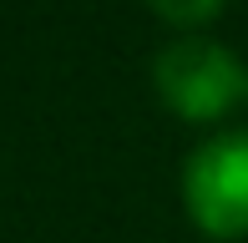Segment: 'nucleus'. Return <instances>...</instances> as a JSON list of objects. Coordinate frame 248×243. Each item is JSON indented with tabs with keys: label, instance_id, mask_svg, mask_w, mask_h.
<instances>
[{
	"label": "nucleus",
	"instance_id": "1",
	"mask_svg": "<svg viewBox=\"0 0 248 243\" xmlns=\"http://www.w3.org/2000/svg\"><path fill=\"white\" fill-rule=\"evenodd\" d=\"M157 96L187 122H218L248 96V66L208 36H177L152 61Z\"/></svg>",
	"mask_w": 248,
	"mask_h": 243
},
{
	"label": "nucleus",
	"instance_id": "2",
	"mask_svg": "<svg viewBox=\"0 0 248 243\" xmlns=\"http://www.w3.org/2000/svg\"><path fill=\"white\" fill-rule=\"evenodd\" d=\"M183 203L198 233L218 243L248 238V132H218L193 147L183 167Z\"/></svg>",
	"mask_w": 248,
	"mask_h": 243
},
{
	"label": "nucleus",
	"instance_id": "3",
	"mask_svg": "<svg viewBox=\"0 0 248 243\" xmlns=\"http://www.w3.org/2000/svg\"><path fill=\"white\" fill-rule=\"evenodd\" d=\"M152 10L172 26H208L223 10V0H152Z\"/></svg>",
	"mask_w": 248,
	"mask_h": 243
}]
</instances>
